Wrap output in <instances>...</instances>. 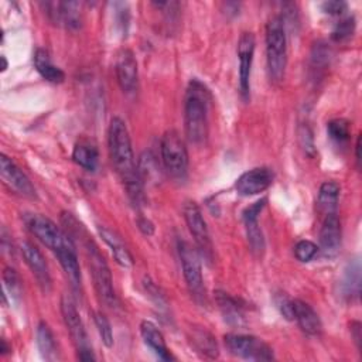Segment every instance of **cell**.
<instances>
[{
	"instance_id": "obj_1",
	"label": "cell",
	"mask_w": 362,
	"mask_h": 362,
	"mask_svg": "<svg viewBox=\"0 0 362 362\" xmlns=\"http://www.w3.org/2000/svg\"><path fill=\"white\" fill-rule=\"evenodd\" d=\"M107 146L112 164L126 188L127 197L136 206L143 205V181L136 167L130 134L126 127V123L117 116L110 120L107 132Z\"/></svg>"
},
{
	"instance_id": "obj_2",
	"label": "cell",
	"mask_w": 362,
	"mask_h": 362,
	"mask_svg": "<svg viewBox=\"0 0 362 362\" xmlns=\"http://www.w3.org/2000/svg\"><path fill=\"white\" fill-rule=\"evenodd\" d=\"M211 95L208 88L198 79H192L185 90L184 127L187 139L201 144L208 136V106Z\"/></svg>"
},
{
	"instance_id": "obj_3",
	"label": "cell",
	"mask_w": 362,
	"mask_h": 362,
	"mask_svg": "<svg viewBox=\"0 0 362 362\" xmlns=\"http://www.w3.org/2000/svg\"><path fill=\"white\" fill-rule=\"evenodd\" d=\"M82 245L85 249L88 266H89L90 274H92L93 286H95L99 300L107 307H116L117 297H116V293L113 288L112 273H110V269H109L105 257L102 256L95 240L90 239L89 236L85 235Z\"/></svg>"
},
{
	"instance_id": "obj_4",
	"label": "cell",
	"mask_w": 362,
	"mask_h": 362,
	"mask_svg": "<svg viewBox=\"0 0 362 362\" xmlns=\"http://www.w3.org/2000/svg\"><path fill=\"white\" fill-rule=\"evenodd\" d=\"M266 58L270 79L280 82L287 65V37L281 17H272L266 25Z\"/></svg>"
},
{
	"instance_id": "obj_5",
	"label": "cell",
	"mask_w": 362,
	"mask_h": 362,
	"mask_svg": "<svg viewBox=\"0 0 362 362\" xmlns=\"http://www.w3.org/2000/svg\"><path fill=\"white\" fill-rule=\"evenodd\" d=\"M161 161L164 168L175 178H182L188 168V153L184 140L174 129L167 130L160 143Z\"/></svg>"
},
{
	"instance_id": "obj_6",
	"label": "cell",
	"mask_w": 362,
	"mask_h": 362,
	"mask_svg": "<svg viewBox=\"0 0 362 362\" xmlns=\"http://www.w3.org/2000/svg\"><path fill=\"white\" fill-rule=\"evenodd\" d=\"M178 255L182 266V273L185 283L191 296L195 298L197 303L205 301V287L202 279V269L199 262V253L194 249L188 242L180 240L178 242Z\"/></svg>"
},
{
	"instance_id": "obj_7",
	"label": "cell",
	"mask_w": 362,
	"mask_h": 362,
	"mask_svg": "<svg viewBox=\"0 0 362 362\" xmlns=\"http://www.w3.org/2000/svg\"><path fill=\"white\" fill-rule=\"evenodd\" d=\"M185 223L194 238V242L197 245V250L204 259L208 262L212 260V242L209 236V230L206 226V222L204 219L202 211L194 201H187L182 208Z\"/></svg>"
},
{
	"instance_id": "obj_8",
	"label": "cell",
	"mask_w": 362,
	"mask_h": 362,
	"mask_svg": "<svg viewBox=\"0 0 362 362\" xmlns=\"http://www.w3.org/2000/svg\"><path fill=\"white\" fill-rule=\"evenodd\" d=\"M225 345L228 349L240 358L250 361H272L273 349L260 338L245 334H226Z\"/></svg>"
},
{
	"instance_id": "obj_9",
	"label": "cell",
	"mask_w": 362,
	"mask_h": 362,
	"mask_svg": "<svg viewBox=\"0 0 362 362\" xmlns=\"http://www.w3.org/2000/svg\"><path fill=\"white\" fill-rule=\"evenodd\" d=\"M25 225L30 232L52 252L59 249L71 239V236L62 232L49 218L40 214H30L25 216Z\"/></svg>"
},
{
	"instance_id": "obj_10",
	"label": "cell",
	"mask_w": 362,
	"mask_h": 362,
	"mask_svg": "<svg viewBox=\"0 0 362 362\" xmlns=\"http://www.w3.org/2000/svg\"><path fill=\"white\" fill-rule=\"evenodd\" d=\"M61 314H62V320L69 331V335L76 346V351L81 352V351L92 349L89 345V341H88V335H86L83 322H82L81 315L75 307V303L66 294H64L61 298Z\"/></svg>"
},
{
	"instance_id": "obj_11",
	"label": "cell",
	"mask_w": 362,
	"mask_h": 362,
	"mask_svg": "<svg viewBox=\"0 0 362 362\" xmlns=\"http://www.w3.org/2000/svg\"><path fill=\"white\" fill-rule=\"evenodd\" d=\"M255 54V35L252 33H242L238 42L239 57V88L245 100L250 98V71Z\"/></svg>"
},
{
	"instance_id": "obj_12",
	"label": "cell",
	"mask_w": 362,
	"mask_h": 362,
	"mask_svg": "<svg viewBox=\"0 0 362 362\" xmlns=\"http://www.w3.org/2000/svg\"><path fill=\"white\" fill-rule=\"evenodd\" d=\"M266 202H267V198H262V199L253 202L252 205H249L242 214L247 242H249L252 253L256 255V256H262L263 252H264V247H266L264 236H263V232H262V229L259 226V222H257V216L262 212V209L264 208Z\"/></svg>"
},
{
	"instance_id": "obj_13",
	"label": "cell",
	"mask_w": 362,
	"mask_h": 362,
	"mask_svg": "<svg viewBox=\"0 0 362 362\" xmlns=\"http://www.w3.org/2000/svg\"><path fill=\"white\" fill-rule=\"evenodd\" d=\"M115 72H116L117 83L124 93H133L137 89V81H139L137 61L134 54L130 49L123 48L117 52L116 62H115Z\"/></svg>"
},
{
	"instance_id": "obj_14",
	"label": "cell",
	"mask_w": 362,
	"mask_h": 362,
	"mask_svg": "<svg viewBox=\"0 0 362 362\" xmlns=\"http://www.w3.org/2000/svg\"><path fill=\"white\" fill-rule=\"evenodd\" d=\"M45 10L49 20L66 30L81 27V4L78 1H48Z\"/></svg>"
},
{
	"instance_id": "obj_15",
	"label": "cell",
	"mask_w": 362,
	"mask_h": 362,
	"mask_svg": "<svg viewBox=\"0 0 362 362\" xmlns=\"http://www.w3.org/2000/svg\"><path fill=\"white\" fill-rule=\"evenodd\" d=\"M0 173H1V178L4 180V182L7 185H10L17 194L27 197V198L37 197L35 188L31 184L30 178L6 154H1V157H0Z\"/></svg>"
},
{
	"instance_id": "obj_16",
	"label": "cell",
	"mask_w": 362,
	"mask_h": 362,
	"mask_svg": "<svg viewBox=\"0 0 362 362\" xmlns=\"http://www.w3.org/2000/svg\"><path fill=\"white\" fill-rule=\"evenodd\" d=\"M272 182H273V171L267 167H257L243 173L238 178L235 188L238 194L243 197H249V195H256L266 191L272 185Z\"/></svg>"
},
{
	"instance_id": "obj_17",
	"label": "cell",
	"mask_w": 362,
	"mask_h": 362,
	"mask_svg": "<svg viewBox=\"0 0 362 362\" xmlns=\"http://www.w3.org/2000/svg\"><path fill=\"white\" fill-rule=\"evenodd\" d=\"M20 250L23 253L24 262L30 267L31 273L34 274L38 286L41 287L42 291H49L51 288V276L48 270V264L40 252L37 246H34L31 242H23L20 246Z\"/></svg>"
},
{
	"instance_id": "obj_18",
	"label": "cell",
	"mask_w": 362,
	"mask_h": 362,
	"mask_svg": "<svg viewBox=\"0 0 362 362\" xmlns=\"http://www.w3.org/2000/svg\"><path fill=\"white\" fill-rule=\"evenodd\" d=\"M341 247V222L335 212L327 214L320 229V247L324 256L334 257Z\"/></svg>"
},
{
	"instance_id": "obj_19",
	"label": "cell",
	"mask_w": 362,
	"mask_h": 362,
	"mask_svg": "<svg viewBox=\"0 0 362 362\" xmlns=\"http://www.w3.org/2000/svg\"><path fill=\"white\" fill-rule=\"evenodd\" d=\"M57 259L59 260V264L62 270L65 272L66 277L71 281V286L74 288H78L81 286V269H79V262H78V255L75 250V245L72 239H69L66 243H64L59 249L55 252Z\"/></svg>"
},
{
	"instance_id": "obj_20",
	"label": "cell",
	"mask_w": 362,
	"mask_h": 362,
	"mask_svg": "<svg viewBox=\"0 0 362 362\" xmlns=\"http://www.w3.org/2000/svg\"><path fill=\"white\" fill-rule=\"evenodd\" d=\"M293 304V318L298 322L300 328L308 335H320L322 331V324L318 314L303 300H291Z\"/></svg>"
},
{
	"instance_id": "obj_21",
	"label": "cell",
	"mask_w": 362,
	"mask_h": 362,
	"mask_svg": "<svg viewBox=\"0 0 362 362\" xmlns=\"http://www.w3.org/2000/svg\"><path fill=\"white\" fill-rule=\"evenodd\" d=\"M140 334H141V338L144 341V344L163 361H173L175 359L167 344H165V339H164V335L161 334V331L151 322V321H141L140 324Z\"/></svg>"
},
{
	"instance_id": "obj_22",
	"label": "cell",
	"mask_w": 362,
	"mask_h": 362,
	"mask_svg": "<svg viewBox=\"0 0 362 362\" xmlns=\"http://www.w3.org/2000/svg\"><path fill=\"white\" fill-rule=\"evenodd\" d=\"M98 232L102 236V239L105 240V243L110 247L115 262L119 266L124 267V269L132 267L133 266V256L130 255L129 249L124 246L120 236L115 230H112L106 226H98Z\"/></svg>"
},
{
	"instance_id": "obj_23",
	"label": "cell",
	"mask_w": 362,
	"mask_h": 362,
	"mask_svg": "<svg viewBox=\"0 0 362 362\" xmlns=\"http://www.w3.org/2000/svg\"><path fill=\"white\" fill-rule=\"evenodd\" d=\"M189 342L195 348L202 358L206 359H216L219 356V349L215 338L202 328H194L189 334Z\"/></svg>"
},
{
	"instance_id": "obj_24",
	"label": "cell",
	"mask_w": 362,
	"mask_h": 362,
	"mask_svg": "<svg viewBox=\"0 0 362 362\" xmlns=\"http://www.w3.org/2000/svg\"><path fill=\"white\" fill-rule=\"evenodd\" d=\"M215 301L223 318L233 325H240L243 321V305L225 291H215Z\"/></svg>"
},
{
	"instance_id": "obj_25",
	"label": "cell",
	"mask_w": 362,
	"mask_h": 362,
	"mask_svg": "<svg viewBox=\"0 0 362 362\" xmlns=\"http://www.w3.org/2000/svg\"><path fill=\"white\" fill-rule=\"evenodd\" d=\"M34 66L38 74L48 82L61 83L65 79L64 71L52 64L49 54L44 48H37L34 54Z\"/></svg>"
},
{
	"instance_id": "obj_26",
	"label": "cell",
	"mask_w": 362,
	"mask_h": 362,
	"mask_svg": "<svg viewBox=\"0 0 362 362\" xmlns=\"http://www.w3.org/2000/svg\"><path fill=\"white\" fill-rule=\"evenodd\" d=\"M341 293L346 300H356L361 294V266L355 260L349 263L341 281Z\"/></svg>"
},
{
	"instance_id": "obj_27",
	"label": "cell",
	"mask_w": 362,
	"mask_h": 362,
	"mask_svg": "<svg viewBox=\"0 0 362 362\" xmlns=\"http://www.w3.org/2000/svg\"><path fill=\"white\" fill-rule=\"evenodd\" d=\"M341 187L335 181H325L321 184L318 191V208L321 212L332 214L337 209Z\"/></svg>"
},
{
	"instance_id": "obj_28",
	"label": "cell",
	"mask_w": 362,
	"mask_h": 362,
	"mask_svg": "<svg viewBox=\"0 0 362 362\" xmlns=\"http://www.w3.org/2000/svg\"><path fill=\"white\" fill-rule=\"evenodd\" d=\"M74 161L88 171H93L98 167L99 153L98 148L89 143H78L72 151Z\"/></svg>"
},
{
	"instance_id": "obj_29",
	"label": "cell",
	"mask_w": 362,
	"mask_h": 362,
	"mask_svg": "<svg viewBox=\"0 0 362 362\" xmlns=\"http://www.w3.org/2000/svg\"><path fill=\"white\" fill-rule=\"evenodd\" d=\"M37 346H38L42 358H45L48 361L55 358V352H57L55 351L57 349L55 338H54L51 328L44 321H41L37 327Z\"/></svg>"
},
{
	"instance_id": "obj_30",
	"label": "cell",
	"mask_w": 362,
	"mask_h": 362,
	"mask_svg": "<svg viewBox=\"0 0 362 362\" xmlns=\"http://www.w3.org/2000/svg\"><path fill=\"white\" fill-rule=\"evenodd\" d=\"M327 132L332 141L337 144H345L351 137V124L346 119L337 117L328 122Z\"/></svg>"
},
{
	"instance_id": "obj_31",
	"label": "cell",
	"mask_w": 362,
	"mask_h": 362,
	"mask_svg": "<svg viewBox=\"0 0 362 362\" xmlns=\"http://www.w3.org/2000/svg\"><path fill=\"white\" fill-rule=\"evenodd\" d=\"M329 58H331V49L325 42H317L313 47L311 51V71L318 72L325 69V66L329 64Z\"/></svg>"
},
{
	"instance_id": "obj_32",
	"label": "cell",
	"mask_w": 362,
	"mask_h": 362,
	"mask_svg": "<svg viewBox=\"0 0 362 362\" xmlns=\"http://www.w3.org/2000/svg\"><path fill=\"white\" fill-rule=\"evenodd\" d=\"M139 175L143 181V185H144V181H151L154 180L156 177H158V165H157V161H156V157L146 151L141 157H140V161H139Z\"/></svg>"
},
{
	"instance_id": "obj_33",
	"label": "cell",
	"mask_w": 362,
	"mask_h": 362,
	"mask_svg": "<svg viewBox=\"0 0 362 362\" xmlns=\"http://www.w3.org/2000/svg\"><path fill=\"white\" fill-rule=\"evenodd\" d=\"M355 17L354 16H348L345 18H342L339 23H337V25L334 27L332 33H331V38L337 42L345 41L348 38L352 37V34L355 33Z\"/></svg>"
},
{
	"instance_id": "obj_34",
	"label": "cell",
	"mask_w": 362,
	"mask_h": 362,
	"mask_svg": "<svg viewBox=\"0 0 362 362\" xmlns=\"http://www.w3.org/2000/svg\"><path fill=\"white\" fill-rule=\"evenodd\" d=\"M3 281H4V288L10 293V297L13 298H20L21 296V279L18 273L13 267H4L3 270Z\"/></svg>"
},
{
	"instance_id": "obj_35",
	"label": "cell",
	"mask_w": 362,
	"mask_h": 362,
	"mask_svg": "<svg viewBox=\"0 0 362 362\" xmlns=\"http://www.w3.org/2000/svg\"><path fill=\"white\" fill-rule=\"evenodd\" d=\"M93 321H95L98 332L102 338V342L107 348H112L113 346V332H112V327H110V322H109L107 317L100 311H95L93 313Z\"/></svg>"
},
{
	"instance_id": "obj_36",
	"label": "cell",
	"mask_w": 362,
	"mask_h": 362,
	"mask_svg": "<svg viewBox=\"0 0 362 362\" xmlns=\"http://www.w3.org/2000/svg\"><path fill=\"white\" fill-rule=\"evenodd\" d=\"M318 252V246L311 240H300L294 246V255L300 262H310Z\"/></svg>"
},
{
	"instance_id": "obj_37",
	"label": "cell",
	"mask_w": 362,
	"mask_h": 362,
	"mask_svg": "<svg viewBox=\"0 0 362 362\" xmlns=\"http://www.w3.org/2000/svg\"><path fill=\"white\" fill-rule=\"evenodd\" d=\"M298 139L301 143V147L304 148V151L308 156H314L315 154V147H314V137H313V132L307 124H301L298 129Z\"/></svg>"
},
{
	"instance_id": "obj_38",
	"label": "cell",
	"mask_w": 362,
	"mask_h": 362,
	"mask_svg": "<svg viewBox=\"0 0 362 362\" xmlns=\"http://www.w3.org/2000/svg\"><path fill=\"white\" fill-rule=\"evenodd\" d=\"M321 7H322V11L329 14V16H341V14H344L346 11L348 4L345 1H342V0H339V1L334 0V1L322 3Z\"/></svg>"
},
{
	"instance_id": "obj_39",
	"label": "cell",
	"mask_w": 362,
	"mask_h": 362,
	"mask_svg": "<svg viewBox=\"0 0 362 362\" xmlns=\"http://www.w3.org/2000/svg\"><path fill=\"white\" fill-rule=\"evenodd\" d=\"M351 335L356 344V348L361 351V341H362V325L359 321H352L351 322Z\"/></svg>"
},
{
	"instance_id": "obj_40",
	"label": "cell",
	"mask_w": 362,
	"mask_h": 362,
	"mask_svg": "<svg viewBox=\"0 0 362 362\" xmlns=\"http://www.w3.org/2000/svg\"><path fill=\"white\" fill-rule=\"evenodd\" d=\"M279 308H280L281 314L287 320H294L293 318V304H291V300H288L286 297H281V300L279 301Z\"/></svg>"
},
{
	"instance_id": "obj_41",
	"label": "cell",
	"mask_w": 362,
	"mask_h": 362,
	"mask_svg": "<svg viewBox=\"0 0 362 362\" xmlns=\"http://www.w3.org/2000/svg\"><path fill=\"white\" fill-rule=\"evenodd\" d=\"M137 226H139V229H140L144 235H147V236L153 235V232H154V225H153L147 218H144V216H140V218L137 219Z\"/></svg>"
},
{
	"instance_id": "obj_42",
	"label": "cell",
	"mask_w": 362,
	"mask_h": 362,
	"mask_svg": "<svg viewBox=\"0 0 362 362\" xmlns=\"http://www.w3.org/2000/svg\"><path fill=\"white\" fill-rule=\"evenodd\" d=\"M359 148H361V136L356 139V144H355V150H356V154H355V158H356V161H358V164H359V161H361V158H359Z\"/></svg>"
},
{
	"instance_id": "obj_43",
	"label": "cell",
	"mask_w": 362,
	"mask_h": 362,
	"mask_svg": "<svg viewBox=\"0 0 362 362\" xmlns=\"http://www.w3.org/2000/svg\"><path fill=\"white\" fill-rule=\"evenodd\" d=\"M0 351H1V354H3V355H4V354H7V352L10 351V348H8V345H7V342H6L4 339H1V349H0Z\"/></svg>"
}]
</instances>
